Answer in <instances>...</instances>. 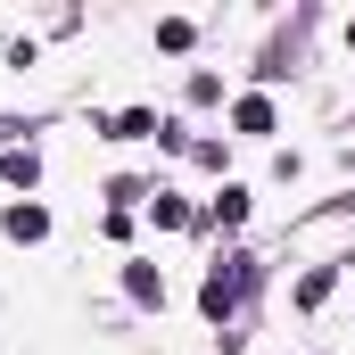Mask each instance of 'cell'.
I'll use <instances>...</instances> for the list:
<instances>
[{
  "label": "cell",
  "mask_w": 355,
  "mask_h": 355,
  "mask_svg": "<svg viewBox=\"0 0 355 355\" xmlns=\"http://www.w3.org/2000/svg\"><path fill=\"white\" fill-rule=\"evenodd\" d=\"M232 124H240V132H272V107H265V99H240Z\"/></svg>",
  "instance_id": "obj_6"
},
{
  "label": "cell",
  "mask_w": 355,
  "mask_h": 355,
  "mask_svg": "<svg viewBox=\"0 0 355 355\" xmlns=\"http://www.w3.org/2000/svg\"><path fill=\"white\" fill-rule=\"evenodd\" d=\"M42 232H50L42 207H8V240H42Z\"/></svg>",
  "instance_id": "obj_3"
},
{
  "label": "cell",
  "mask_w": 355,
  "mask_h": 355,
  "mask_svg": "<svg viewBox=\"0 0 355 355\" xmlns=\"http://www.w3.org/2000/svg\"><path fill=\"white\" fill-rule=\"evenodd\" d=\"M0 174H8V182H17V190H25V182L42 174V157H33V149H8V157H0Z\"/></svg>",
  "instance_id": "obj_7"
},
{
  "label": "cell",
  "mask_w": 355,
  "mask_h": 355,
  "mask_svg": "<svg viewBox=\"0 0 355 355\" xmlns=\"http://www.w3.org/2000/svg\"><path fill=\"white\" fill-rule=\"evenodd\" d=\"M347 42H355V25H347Z\"/></svg>",
  "instance_id": "obj_8"
},
{
  "label": "cell",
  "mask_w": 355,
  "mask_h": 355,
  "mask_svg": "<svg viewBox=\"0 0 355 355\" xmlns=\"http://www.w3.org/2000/svg\"><path fill=\"white\" fill-rule=\"evenodd\" d=\"M149 132H157L149 107H124V116H116V141H149Z\"/></svg>",
  "instance_id": "obj_4"
},
{
  "label": "cell",
  "mask_w": 355,
  "mask_h": 355,
  "mask_svg": "<svg viewBox=\"0 0 355 355\" xmlns=\"http://www.w3.org/2000/svg\"><path fill=\"white\" fill-rule=\"evenodd\" d=\"M124 289H132V306H157L166 297V272L157 265H124Z\"/></svg>",
  "instance_id": "obj_2"
},
{
  "label": "cell",
  "mask_w": 355,
  "mask_h": 355,
  "mask_svg": "<svg viewBox=\"0 0 355 355\" xmlns=\"http://www.w3.org/2000/svg\"><path fill=\"white\" fill-rule=\"evenodd\" d=\"M331 281H339V272H331V265H314L306 281H297V306H322V297H331Z\"/></svg>",
  "instance_id": "obj_5"
},
{
  "label": "cell",
  "mask_w": 355,
  "mask_h": 355,
  "mask_svg": "<svg viewBox=\"0 0 355 355\" xmlns=\"http://www.w3.org/2000/svg\"><path fill=\"white\" fill-rule=\"evenodd\" d=\"M240 289H248V265H232V272H215L207 289H198V306H207V322H223L232 306H240Z\"/></svg>",
  "instance_id": "obj_1"
}]
</instances>
